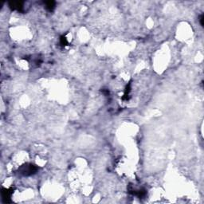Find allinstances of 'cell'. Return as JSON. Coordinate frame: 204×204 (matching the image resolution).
Instances as JSON below:
<instances>
[{
	"mask_svg": "<svg viewBox=\"0 0 204 204\" xmlns=\"http://www.w3.org/2000/svg\"><path fill=\"white\" fill-rule=\"evenodd\" d=\"M38 168L34 164H26L24 165H22L21 167L18 168L19 173L24 176H30L34 175L36 172H38Z\"/></svg>",
	"mask_w": 204,
	"mask_h": 204,
	"instance_id": "1",
	"label": "cell"
},
{
	"mask_svg": "<svg viewBox=\"0 0 204 204\" xmlns=\"http://www.w3.org/2000/svg\"><path fill=\"white\" fill-rule=\"evenodd\" d=\"M129 192L133 195H135V196H137L139 199H143L147 195V191L145 190V189H143V188L135 189V188H133V186L132 185H129Z\"/></svg>",
	"mask_w": 204,
	"mask_h": 204,
	"instance_id": "2",
	"label": "cell"
},
{
	"mask_svg": "<svg viewBox=\"0 0 204 204\" xmlns=\"http://www.w3.org/2000/svg\"><path fill=\"white\" fill-rule=\"evenodd\" d=\"M2 199L3 203H11V195L13 193V190L12 189H6V188H3L2 189Z\"/></svg>",
	"mask_w": 204,
	"mask_h": 204,
	"instance_id": "3",
	"label": "cell"
},
{
	"mask_svg": "<svg viewBox=\"0 0 204 204\" xmlns=\"http://www.w3.org/2000/svg\"><path fill=\"white\" fill-rule=\"evenodd\" d=\"M9 7L14 11L22 12L23 11V2H10Z\"/></svg>",
	"mask_w": 204,
	"mask_h": 204,
	"instance_id": "4",
	"label": "cell"
},
{
	"mask_svg": "<svg viewBox=\"0 0 204 204\" xmlns=\"http://www.w3.org/2000/svg\"><path fill=\"white\" fill-rule=\"evenodd\" d=\"M45 5H46V8L49 11H53L54 8H55V2H54V1L46 2Z\"/></svg>",
	"mask_w": 204,
	"mask_h": 204,
	"instance_id": "5",
	"label": "cell"
},
{
	"mask_svg": "<svg viewBox=\"0 0 204 204\" xmlns=\"http://www.w3.org/2000/svg\"><path fill=\"white\" fill-rule=\"evenodd\" d=\"M130 84H129L128 86H126L125 89V94H124V97H123V100H128V97H129V92H130Z\"/></svg>",
	"mask_w": 204,
	"mask_h": 204,
	"instance_id": "6",
	"label": "cell"
},
{
	"mask_svg": "<svg viewBox=\"0 0 204 204\" xmlns=\"http://www.w3.org/2000/svg\"><path fill=\"white\" fill-rule=\"evenodd\" d=\"M60 44H61V46H65L69 44L68 41L66 39V38L65 36H61V38H60Z\"/></svg>",
	"mask_w": 204,
	"mask_h": 204,
	"instance_id": "7",
	"label": "cell"
},
{
	"mask_svg": "<svg viewBox=\"0 0 204 204\" xmlns=\"http://www.w3.org/2000/svg\"><path fill=\"white\" fill-rule=\"evenodd\" d=\"M200 23L202 26H203V14H202L200 17Z\"/></svg>",
	"mask_w": 204,
	"mask_h": 204,
	"instance_id": "8",
	"label": "cell"
}]
</instances>
